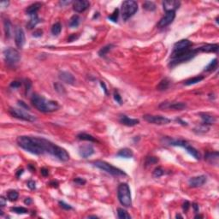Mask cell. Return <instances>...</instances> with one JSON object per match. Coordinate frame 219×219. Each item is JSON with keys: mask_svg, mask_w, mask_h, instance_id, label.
I'll return each mask as SVG.
<instances>
[{"mask_svg": "<svg viewBox=\"0 0 219 219\" xmlns=\"http://www.w3.org/2000/svg\"><path fill=\"white\" fill-rule=\"evenodd\" d=\"M16 142L20 147L32 154L41 155L49 153L64 162L69 159V154L64 148L57 146L46 139L22 135L16 139Z\"/></svg>", "mask_w": 219, "mask_h": 219, "instance_id": "obj_1", "label": "cell"}, {"mask_svg": "<svg viewBox=\"0 0 219 219\" xmlns=\"http://www.w3.org/2000/svg\"><path fill=\"white\" fill-rule=\"evenodd\" d=\"M31 103L38 111L45 113L53 112L59 109V105L57 104V102L53 100H48L37 93H34L32 96Z\"/></svg>", "mask_w": 219, "mask_h": 219, "instance_id": "obj_2", "label": "cell"}, {"mask_svg": "<svg viewBox=\"0 0 219 219\" xmlns=\"http://www.w3.org/2000/svg\"><path fill=\"white\" fill-rule=\"evenodd\" d=\"M117 197L119 202L125 207L132 205V197L129 185L127 183H121L117 188Z\"/></svg>", "mask_w": 219, "mask_h": 219, "instance_id": "obj_3", "label": "cell"}, {"mask_svg": "<svg viewBox=\"0 0 219 219\" xmlns=\"http://www.w3.org/2000/svg\"><path fill=\"white\" fill-rule=\"evenodd\" d=\"M93 164L97 167L98 169L102 170V171H106L108 174H111L114 176H126V173L122 170L116 168V167H114L112 166L111 163H108L105 162V161H101V160H97V161H94L93 163Z\"/></svg>", "mask_w": 219, "mask_h": 219, "instance_id": "obj_4", "label": "cell"}, {"mask_svg": "<svg viewBox=\"0 0 219 219\" xmlns=\"http://www.w3.org/2000/svg\"><path fill=\"white\" fill-rule=\"evenodd\" d=\"M138 10V4L134 0H128L122 4V16L124 21H127L134 16Z\"/></svg>", "mask_w": 219, "mask_h": 219, "instance_id": "obj_5", "label": "cell"}, {"mask_svg": "<svg viewBox=\"0 0 219 219\" xmlns=\"http://www.w3.org/2000/svg\"><path fill=\"white\" fill-rule=\"evenodd\" d=\"M197 52H198V50H192V49H189V50H187L186 51H184V52L179 54V55L176 56V57H171L170 65H171V67H173V66L180 64H181V63L187 62V61L191 60L192 58H194V57L196 56Z\"/></svg>", "mask_w": 219, "mask_h": 219, "instance_id": "obj_6", "label": "cell"}, {"mask_svg": "<svg viewBox=\"0 0 219 219\" xmlns=\"http://www.w3.org/2000/svg\"><path fill=\"white\" fill-rule=\"evenodd\" d=\"M9 112L13 117H16L17 119H20V120H23V121H26V122H33L36 121V118H35L34 116L28 113L27 111H24L23 109H17V108L10 107L9 110Z\"/></svg>", "mask_w": 219, "mask_h": 219, "instance_id": "obj_7", "label": "cell"}, {"mask_svg": "<svg viewBox=\"0 0 219 219\" xmlns=\"http://www.w3.org/2000/svg\"><path fill=\"white\" fill-rule=\"evenodd\" d=\"M170 144H171V146H181V147L185 148L187 153L191 155V156H193L195 159H197V160H199L200 158H201L199 153V151L197 149H195L194 147L190 146L187 141H185V140H181V139L180 140H171L170 141Z\"/></svg>", "mask_w": 219, "mask_h": 219, "instance_id": "obj_8", "label": "cell"}, {"mask_svg": "<svg viewBox=\"0 0 219 219\" xmlns=\"http://www.w3.org/2000/svg\"><path fill=\"white\" fill-rule=\"evenodd\" d=\"M191 46H192V42L189 41L188 40H181L176 42L175 44V46H174L173 51L171 53V57H176L179 54H181V53L186 51L187 50H189Z\"/></svg>", "mask_w": 219, "mask_h": 219, "instance_id": "obj_9", "label": "cell"}, {"mask_svg": "<svg viewBox=\"0 0 219 219\" xmlns=\"http://www.w3.org/2000/svg\"><path fill=\"white\" fill-rule=\"evenodd\" d=\"M4 56L5 61L8 63L9 64H17L21 58L20 53L18 52V51H16V49L11 48V47L5 49L4 51Z\"/></svg>", "mask_w": 219, "mask_h": 219, "instance_id": "obj_10", "label": "cell"}, {"mask_svg": "<svg viewBox=\"0 0 219 219\" xmlns=\"http://www.w3.org/2000/svg\"><path fill=\"white\" fill-rule=\"evenodd\" d=\"M143 119L149 123H153L156 125H165L171 122V120L167 117L161 116H153V115H145L143 116Z\"/></svg>", "mask_w": 219, "mask_h": 219, "instance_id": "obj_11", "label": "cell"}, {"mask_svg": "<svg viewBox=\"0 0 219 219\" xmlns=\"http://www.w3.org/2000/svg\"><path fill=\"white\" fill-rule=\"evenodd\" d=\"M187 107V105L182 102H173V103H169V102H163L162 104L159 106L160 109L166 110V109H171V110H176V111H182Z\"/></svg>", "mask_w": 219, "mask_h": 219, "instance_id": "obj_12", "label": "cell"}, {"mask_svg": "<svg viewBox=\"0 0 219 219\" xmlns=\"http://www.w3.org/2000/svg\"><path fill=\"white\" fill-rule=\"evenodd\" d=\"M176 17V12L175 11H170V12H166V14L164 15V16H163L161 18V20L159 21V22L158 23V27L163 28V27H165L167 26L172 23V22L174 21Z\"/></svg>", "mask_w": 219, "mask_h": 219, "instance_id": "obj_13", "label": "cell"}, {"mask_svg": "<svg viewBox=\"0 0 219 219\" xmlns=\"http://www.w3.org/2000/svg\"><path fill=\"white\" fill-rule=\"evenodd\" d=\"M25 33L21 27H16L15 31V42H16V46L18 48H22L25 45Z\"/></svg>", "mask_w": 219, "mask_h": 219, "instance_id": "obj_14", "label": "cell"}, {"mask_svg": "<svg viewBox=\"0 0 219 219\" xmlns=\"http://www.w3.org/2000/svg\"><path fill=\"white\" fill-rule=\"evenodd\" d=\"M90 2L87 0H78L73 3V9L75 12L81 13L89 8Z\"/></svg>", "mask_w": 219, "mask_h": 219, "instance_id": "obj_15", "label": "cell"}, {"mask_svg": "<svg viewBox=\"0 0 219 219\" xmlns=\"http://www.w3.org/2000/svg\"><path fill=\"white\" fill-rule=\"evenodd\" d=\"M206 181L207 179L205 176H195V177L189 179L188 184H189V187H199L203 186L206 182Z\"/></svg>", "mask_w": 219, "mask_h": 219, "instance_id": "obj_16", "label": "cell"}, {"mask_svg": "<svg viewBox=\"0 0 219 219\" xmlns=\"http://www.w3.org/2000/svg\"><path fill=\"white\" fill-rule=\"evenodd\" d=\"M180 4H181V3L179 1H175V0H167V1L163 2V9L166 12H170V11L176 12V9L179 8Z\"/></svg>", "mask_w": 219, "mask_h": 219, "instance_id": "obj_17", "label": "cell"}, {"mask_svg": "<svg viewBox=\"0 0 219 219\" xmlns=\"http://www.w3.org/2000/svg\"><path fill=\"white\" fill-rule=\"evenodd\" d=\"M94 153V149L92 145H83L79 147V154L81 157L87 158Z\"/></svg>", "mask_w": 219, "mask_h": 219, "instance_id": "obj_18", "label": "cell"}, {"mask_svg": "<svg viewBox=\"0 0 219 219\" xmlns=\"http://www.w3.org/2000/svg\"><path fill=\"white\" fill-rule=\"evenodd\" d=\"M58 78L64 83L69 84V85H73L75 81V79L74 77V75L69 72L67 71H62L58 74Z\"/></svg>", "mask_w": 219, "mask_h": 219, "instance_id": "obj_19", "label": "cell"}, {"mask_svg": "<svg viewBox=\"0 0 219 219\" xmlns=\"http://www.w3.org/2000/svg\"><path fill=\"white\" fill-rule=\"evenodd\" d=\"M119 122H121L122 124H123V125H125V126H128V127H134V126H135V125H137V124L139 123V121L138 119L129 118L125 115L120 116Z\"/></svg>", "mask_w": 219, "mask_h": 219, "instance_id": "obj_20", "label": "cell"}, {"mask_svg": "<svg viewBox=\"0 0 219 219\" xmlns=\"http://www.w3.org/2000/svg\"><path fill=\"white\" fill-rule=\"evenodd\" d=\"M219 159V153L218 152H213V153H206L205 155V160H206L211 164L218 165Z\"/></svg>", "mask_w": 219, "mask_h": 219, "instance_id": "obj_21", "label": "cell"}, {"mask_svg": "<svg viewBox=\"0 0 219 219\" xmlns=\"http://www.w3.org/2000/svg\"><path fill=\"white\" fill-rule=\"evenodd\" d=\"M199 116L203 121V124L212 125L216 122V117L212 115H210L208 113H199Z\"/></svg>", "mask_w": 219, "mask_h": 219, "instance_id": "obj_22", "label": "cell"}, {"mask_svg": "<svg viewBox=\"0 0 219 219\" xmlns=\"http://www.w3.org/2000/svg\"><path fill=\"white\" fill-rule=\"evenodd\" d=\"M198 51L203 52H217L218 51V44H207L201 46Z\"/></svg>", "mask_w": 219, "mask_h": 219, "instance_id": "obj_23", "label": "cell"}, {"mask_svg": "<svg viewBox=\"0 0 219 219\" xmlns=\"http://www.w3.org/2000/svg\"><path fill=\"white\" fill-rule=\"evenodd\" d=\"M41 4L40 3H34L31 5H29L27 9H26V13L29 16H33V15H36L37 11L40 9Z\"/></svg>", "mask_w": 219, "mask_h": 219, "instance_id": "obj_24", "label": "cell"}, {"mask_svg": "<svg viewBox=\"0 0 219 219\" xmlns=\"http://www.w3.org/2000/svg\"><path fill=\"white\" fill-rule=\"evenodd\" d=\"M117 156L122 157V158H131L134 156V153H133V151H132L131 149H129V148H123V149H121V150L117 153Z\"/></svg>", "mask_w": 219, "mask_h": 219, "instance_id": "obj_25", "label": "cell"}, {"mask_svg": "<svg viewBox=\"0 0 219 219\" xmlns=\"http://www.w3.org/2000/svg\"><path fill=\"white\" fill-rule=\"evenodd\" d=\"M170 84H171L170 80L167 79V78H164V79H163L162 81L159 82V84L157 87V89L158 90V91H164V90H166L170 87Z\"/></svg>", "mask_w": 219, "mask_h": 219, "instance_id": "obj_26", "label": "cell"}, {"mask_svg": "<svg viewBox=\"0 0 219 219\" xmlns=\"http://www.w3.org/2000/svg\"><path fill=\"white\" fill-rule=\"evenodd\" d=\"M77 138L81 140H87V141H91V142H97L98 140L94 138L93 136L90 135L88 134H86V133H81L77 135Z\"/></svg>", "mask_w": 219, "mask_h": 219, "instance_id": "obj_27", "label": "cell"}, {"mask_svg": "<svg viewBox=\"0 0 219 219\" xmlns=\"http://www.w3.org/2000/svg\"><path fill=\"white\" fill-rule=\"evenodd\" d=\"M39 22H40V19H39V17L37 16V14L36 15H33V16H31V18H30L29 22H27V27H28V29H32Z\"/></svg>", "mask_w": 219, "mask_h": 219, "instance_id": "obj_28", "label": "cell"}, {"mask_svg": "<svg viewBox=\"0 0 219 219\" xmlns=\"http://www.w3.org/2000/svg\"><path fill=\"white\" fill-rule=\"evenodd\" d=\"M204 76L202 75H199V76H195V77H193V78H190L187 81L184 82V84L186 86H190V85H194V84H196L198 82H200L201 81L204 80Z\"/></svg>", "mask_w": 219, "mask_h": 219, "instance_id": "obj_29", "label": "cell"}, {"mask_svg": "<svg viewBox=\"0 0 219 219\" xmlns=\"http://www.w3.org/2000/svg\"><path fill=\"white\" fill-rule=\"evenodd\" d=\"M80 22H81V18L77 16V15H74V16H73L71 18H70L69 22V25L70 27L74 28V27H76L79 26Z\"/></svg>", "mask_w": 219, "mask_h": 219, "instance_id": "obj_30", "label": "cell"}, {"mask_svg": "<svg viewBox=\"0 0 219 219\" xmlns=\"http://www.w3.org/2000/svg\"><path fill=\"white\" fill-rule=\"evenodd\" d=\"M114 46L113 45H107L106 46H104V47H102V48L100 49L99 51H98V55H99V57H105L106 54L111 50V49L113 48Z\"/></svg>", "mask_w": 219, "mask_h": 219, "instance_id": "obj_31", "label": "cell"}, {"mask_svg": "<svg viewBox=\"0 0 219 219\" xmlns=\"http://www.w3.org/2000/svg\"><path fill=\"white\" fill-rule=\"evenodd\" d=\"M117 216L120 219H130L131 216L122 208H118L117 209Z\"/></svg>", "mask_w": 219, "mask_h": 219, "instance_id": "obj_32", "label": "cell"}, {"mask_svg": "<svg viewBox=\"0 0 219 219\" xmlns=\"http://www.w3.org/2000/svg\"><path fill=\"white\" fill-rule=\"evenodd\" d=\"M143 9H145L147 11H154L156 9V4L153 2L151 1H146L143 4Z\"/></svg>", "mask_w": 219, "mask_h": 219, "instance_id": "obj_33", "label": "cell"}, {"mask_svg": "<svg viewBox=\"0 0 219 219\" xmlns=\"http://www.w3.org/2000/svg\"><path fill=\"white\" fill-rule=\"evenodd\" d=\"M4 33L7 38L10 37V33H11V24L8 20H4Z\"/></svg>", "mask_w": 219, "mask_h": 219, "instance_id": "obj_34", "label": "cell"}, {"mask_svg": "<svg viewBox=\"0 0 219 219\" xmlns=\"http://www.w3.org/2000/svg\"><path fill=\"white\" fill-rule=\"evenodd\" d=\"M217 66H218V59L217 58H214L211 63L205 68V71H206V72L212 71V70H214L217 68Z\"/></svg>", "mask_w": 219, "mask_h": 219, "instance_id": "obj_35", "label": "cell"}, {"mask_svg": "<svg viewBox=\"0 0 219 219\" xmlns=\"http://www.w3.org/2000/svg\"><path fill=\"white\" fill-rule=\"evenodd\" d=\"M61 30H62V26L60 22H56L51 27V33L53 35H58L61 33Z\"/></svg>", "mask_w": 219, "mask_h": 219, "instance_id": "obj_36", "label": "cell"}, {"mask_svg": "<svg viewBox=\"0 0 219 219\" xmlns=\"http://www.w3.org/2000/svg\"><path fill=\"white\" fill-rule=\"evenodd\" d=\"M208 130H209L208 125H205V124H203V123H202L201 125H199V126H198L197 128H195L194 132L198 133V134H204V133L207 132Z\"/></svg>", "mask_w": 219, "mask_h": 219, "instance_id": "obj_37", "label": "cell"}, {"mask_svg": "<svg viewBox=\"0 0 219 219\" xmlns=\"http://www.w3.org/2000/svg\"><path fill=\"white\" fill-rule=\"evenodd\" d=\"M7 197H8L9 200H10V201H16V200H17L18 197H19V194H18V193L16 191H15V190H11V191H9Z\"/></svg>", "mask_w": 219, "mask_h": 219, "instance_id": "obj_38", "label": "cell"}, {"mask_svg": "<svg viewBox=\"0 0 219 219\" xmlns=\"http://www.w3.org/2000/svg\"><path fill=\"white\" fill-rule=\"evenodd\" d=\"M158 162V158H156V157H147L146 159V162H145V164H146V166H150V165L157 163Z\"/></svg>", "mask_w": 219, "mask_h": 219, "instance_id": "obj_39", "label": "cell"}, {"mask_svg": "<svg viewBox=\"0 0 219 219\" xmlns=\"http://www.w3.org/2000/svg\"><path fill=\"white\" fill-rule=\"evenodd\" d=\"M10 211L15 212L16 214H26L27 213V209L24 207H12Z\"/></svg>", "mask_w": 219, "mask_h": 219, "instance_id": "obj_40", "label": "cell"}, {"mask_svg": "<svg viewBox=\"0 0 219 219\" xmlns=\"http://www.w3.org/2000/svg\"><path fill=\"white\" fill-rule=\"evenodd\" d=\"M163 174H164V171L163 170L161 167H158V168H156L154 171H153V177H155V178H158V177L162 176Z\"/></svg>", "mask_w": 219, "mask_h": 219, "instance_id": "obj_41", "label": "cell"}, {"mask_svg": "<svg viewBox=\"0 0 219 219\" xmlns=\"http://www.w3.org/2000/svg\"><path fill=\"white\" fill-rule=\"evenodd\" d=\"M54 88H55V90L57 91L58 93H60V94H64V93H65L64 87L61 83H59V82H57V83L54 84Z\"/></svg>", "mask_w": 219, "mask_h": 219, "instance_id": "obj_42", "label": "cell"}, {"mask_svg": "<svg viewBox=\"0 0 219 219\" xmlns=\"http://www.w3.org/2000/svg\"><path fill=\"white\" fill-rule=\"evenodd\" d=\"M118 16H119V9H116L114 10L113 13H112L110 16H108V18H109L111 21L114 22H116L117 20H118Z\"/></svg>", "mask_w": 219, "mask_h": 219, "instance_id": "obj_43", "label": "cell"}, {"mask_svg": "<svg viewBox=\"0 0 219 219\" xmlns=\"http://www.w3.org/2000/svg\"><path fill=\"white\" fill-rule=\"evenodd\" d=\"M114 99H115L117 103H119L120 105H122V97L120 96V94L118 93L117 91H115V92H114Z\"/></svg>", "mask_w": 219, "mask_h": 219, "instance_id": "obj_44", "label": "cell"}, {"mask_svg": "<svg viewBox=\"0 0 219 219\" xmlns=\"http://www.w3.org/2000/svg\"><path fill=\"white\" fill-rule=\"evenodd\" d=\"M21 85H22L21 81H14L10 83V87H12V88H18V87H21Z\"/></svg>", "mask_w": 219, "mask_h": 219, "instance_id": "obj_45", "label": "cell"}, {"mask_svg": "<svg viewBox=\"0 0 219 219\" xmlns=\"http://www.w3.org/2000/svg\"><path fill=\"white\" fill-rule=\"evenodd\" d=\"M59 205H60V206H61L62 208H64V210H71V209H72V207H71L69 205L64 203V201H59Z\"/></svg>", "mask_w": 219, "mask_h": 219, "instance_id": "obj_46", "label": "cell"}, {"mask_svg": "<svg viewBox=\"0 0 219 219\" xmlns=\"http://www.w3.org/2000/svg\"><path fill=\"white\" fill-rule=\"evenodd\" d=\"M74 181L76 183V184H78V185H84V184H86V180H84V179L80 178V177H77V178H75L74 180Z\"/></svg>", "mask_w": 219, "mask_h": 219, "instance_id": "obj_47", "label": "cell"}, {"mask_svg": "<svg viewBox=\"0 0 219 219\" xmlns=\"http://www.w3.org/2000/svg\"><path fill=\"white\" fill-rule=\"evenodd\" d=\"M31 86H32L31 81H29V80H25V87H26V92H27V93L29 91L30 87H31Z\"/></svg>", "mask_w": 219, "mask_h": 219, "instance_id": "obj_48", "label": "cell"}, {"mask_svg": "<svg viewBox=\"0 0 219 219\" xmlns=\"http://www.w3.org/2000/svg\"><path fill=\"white\" fill-rule=\"evenodd\" d=\"M27 187H29L30 189H32V190H33V189H35V187H36V186H35V181H27Z\"/></svg>", "mask_w": 219, "mask_h": 219, "instance_id": "obj_49", "label": "cell"}, {"mask_svg": "<svg viewBox=\"0 0 219 219\" xmlns=\"http://www.w3.org/2000/svg\"><path fill=\"white\" fill-rule=\"evenodd\" d=\"M189 207H190V204H189V202H188V201H185L184 204H183V205H182L183 211H187V210L189 209Z\"/></svg>", "mask_w": 219, "mask_h": 219, "instance_id": "obj_50", "label": "cell"}, {"mask_svg": "<svg viewBox=\"0 0 219 219\" xmlns=\"http://www.w3.org/2000/svg\"><path fill=\"white\" fill-rule=\"evenodd\" d=\"M18 105L21 106V107H22V108H24L26 110H29V107L27 105H26L23 101H18Z\"/></svg>", "mask_w": 219, "mask_h": 219, "instance_id": "obj_51", "label": "cell"}, {"mask_svg": "<svg viewBox=\"0 0 219 219\" xmlns=\"http://www.w3.org/2000/svg\"><path fill=\"white\" fill-rule=\"evenodd\" d=\"M42 30H40V29H38V30H36V31H34L33 32V36L34 37H40L41 35H42Z\"/></svg>", "mask_w": 219, "mask_h": 219, "instance_id": "obj_52", "label": "cell"}, {"mask_svg": "<svg viewBox=\"0 0 219 219\" xmlns=\"http://www.w3.org/2000/svg\"><path fill=\"white\" fill-rule=\"evenodd\" d=\"M41 175L42 176H48L49 175V171L47 169H46V168H43V169H41Z\"/></svg>", "mask_w": 219, "mask_h": 219, "instance_id": "obj_53", "label": "cell"}, {"mask_svg": "<svg viewBox=\"0 0 219 219\" xmlns=\"http://www.w3.org/2000/svg\"><path fill=\"white\" fill-rule=\"evenodd\" d=\"M5 205H6V199H5L3 196H1V197H0V205H1L2 207H4Z\"/></svg>", "mask_w": 219, "mask_h": 219, "instance_id": "obj_54", "label": "cell"}, {"mask_svg": "<svg viewBox=\"0 0 219 219\" xmlns=\"http://www.w3.org/2000/svg\"><path fill=\"white\" fill-rule=\"evenodd\" d=\"M78 37H79L78 35L76 36L75 34H72V35H70V36L69 37V39H68V40L69 41V42H72V41L75 40L76 39H78Z\"/></svg>", "mask_w": 219, "mask_h": 219, "instance_id": "obj_55", "label": "cell"}, {"mask_svg": "<svg viewBox=\"0 0 219 219\" xmlns=\"http://www.w3.org/2000/svg\"><path fill=\"white\" fill-rule=\"evenodd\" d=\"M192 207L194 208V212L196 213H198L199 212V205H197L196 203H194L192 205Z\"/></svg>", "mask_w": 219, "mask_h": 219, "instance_id": "obj_56", "label": "cell"}, {"mask_svg": "<svg viewBox=\"0 0 219 219\" xmlns=\"http://www.w3.org/2000/svg\"><path fill=\"white\" fill-rule=\"evenodd\" d=\"M72 3V1H60L59 2V4L62 5V6H64V5H67V4H71Z\"/></svg>", "mask_w": 219, "mask_h": 219, "instance_id": "obj_57", "label": "cell"}, {"mask_svg": "<svg viewBox=\"0 0 219 219\" xmlns=\"http://www.w3.org/2000/svg\"><path fill=\"white\" fill-rule=\"evenodd\" d=\"M100 85H101V87H102V88L104 89V91H105V93L106 94H107L108 93V92H107V88H106V84L103 82V81H101L100 82Z\"/></svg>", "mask_w": 219, "mask_h": 219, "instance_id": "obj_58", "label": "cell"}, {"mask_svg": "<svg viewBox=\"0 0 219 219\" xmlns=\"http://www.w3.org/2000/svg\"><path fill=\"white\" fill-rule=\"evenodd\" d=\"M9 2H8V1L1 2V3H0V5H1V7H7L9 5Z\"/></svg>", "mask_w": 219, "mask_h": 219, "instance_id": "obj_59", "label": "cell"}, {"mask_svg": "<svg viewBox=\"0 0 219 219\" xmlns=\"http://www.w3.org/2000/svg\"><path fill=\"white\" fill-rule=\"evenodd\" d=\"M24 203L26 205H30V204L32 203V199L30 198H26L24 200Z\"/></svg>", "mask_w": 219, "mask_h": 219, "instance_id": "obj_60", "label": "cell"}, {"mask_svg": "<svg viewBox=\"0 0 219 219\" xmlns=\"http://www.w3.org/2000/svg\"><path fill=\"white\" fill-rule=\"evenodd\" d=\"M50 185H51L52 187H58V183H57V181H51V182H50Z\"/></svg>", "mask_w": 219, "mask_h": 219, "instance_id": "obj_61", "label": "cell"}, {"mask_svg": "<svg viewBox=\"0 0 219 219\" xmlns=\"http://www.w3.org/2000/svg\"><path fill=\"white\" fill-rule=\"evenodd\" d=\"M22 173H23V170H22H22H20V171H18V172L16 173V176H17V177H19V176H20Z\"/></svg>", "mask_w": 219, "mask_h": 219, "instance_id": "obj_62", "label": "cell"}, {"mask_svg": "<svg viewBox=\"0 0 219 219\" xmlns=\"http://www.w3.org/2000/svg\"><path fill=\"white\" fill-rule=\"evenodd\" d=\"M88 218H98L96 216H88Z\"/></svg>", "mask_w": 219, "mask_h": 219, "instance_id": "obj_63", "label": "cell"}, {"mask_svg": "<svg viewBox=\"0 0 219 219\" xmlns=\"http://www.w3.org/2000/svg\"><path fill=\"white\" fill-rule=\"evenodd\" d=\"M203 218L202 216H199V215H198V216H195V218Z\"/></svg>", "mask_w": 219, "mask_h": 219, "instance_id": "obj_64", "label": "cell"}]
</instances>
